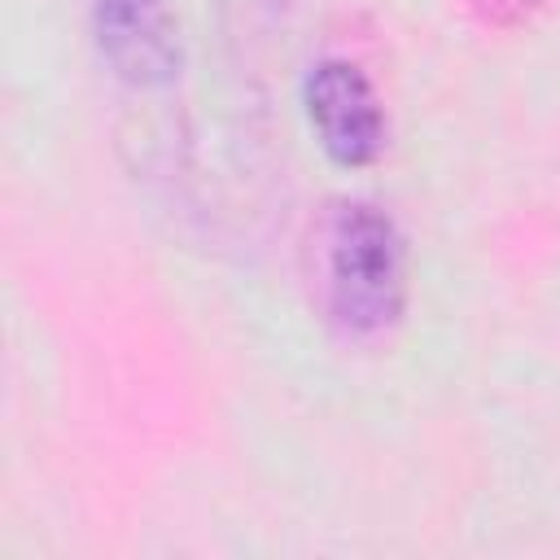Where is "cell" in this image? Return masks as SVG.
Listing matches in <instances>:
<instances>
[{
    "instance_id": "1",
    "label": "cell",
    "mask_w": 560,
    "mask_h": 560,
    "mask_svg": "<svg viewBox=\"0 0 560 560\" xmlns=\"http://www.w3.org/2000/svg\"><path fill=\"white\" fill-rule=\"evenodd\" d=\"M311 280L346 337H381L407 306V241L372 201H332L311 232Z\"/></svg>"
},
{
    "instance_id": "2",
    "label": "cell",
    "mask_w": 560,
    "mask_h": 560,
    "mask_svg": "<svg viewBox=\"0 0 560 560\" xmlns=\"http://www.w3.org/2000/svg\"><path fill=\"white\" fill-rule=\"evenodd\" d=\"M92 39L109 74L136 92H166L184 70V35L166 0H92Z\"/></svg>"
},
{
    "instance_id": "3",
    "label": "cell",
    "mask_w": 560,
    "mask_h": 560,
    "mask_svg": "<svg viewBox=\"0 0 560 560\" xmlns=\"http://www.w3.org/2000/svg\"><path fill=\"white\" fill-rule=\"evenodd\" d=\"M302 105L311 118L315 140L324 144V153L341 166H368L381 158L385 149V105L372 88V79L346 61V57H328L319 66H311L306 83H302Z\"/></svg>"
},
{
    "instance_id": "4",
    "label": "cell",
    "mask_w": 560,
    "mask_h": 560,
    "mask_svg": "<svg viewBox=\"0 0 560 560\" xmlns=\"http://www.w3.org/2000/svg\"><path fill=\"white\" fill-rule=\"evenodd\" d=\"M228 44L245 61H267L284 48V35L293 26L298 0H214Z\"/></svg>"
},
{
    "instance_id": "5",
    "label": "cell",
    "mask_w": 560,
    "mask_h": 560,
    "mask_svg": "<svg viewBox=\"0 0 560 560\" xmlns=\"http://www.w3.org/2000/svg\"><path fill=\"white\" fill-rule=\"evenodd\" d=\"M468 9L490 26H521L542 9V0H468Z\"/></svg>"
}]
</instances>
